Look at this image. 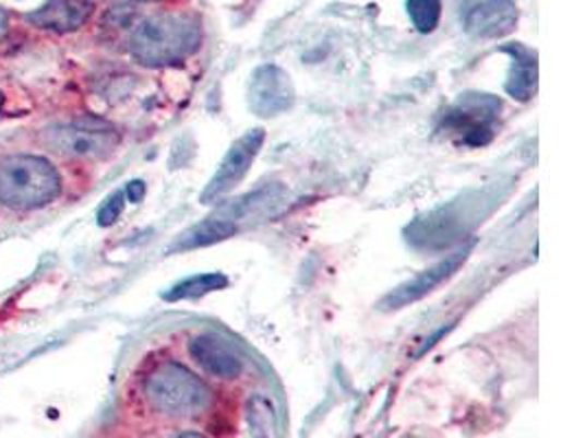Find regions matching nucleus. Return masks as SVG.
<instances>
[{
  "mask_svg": "<svg viewBox=\"0 0 585 438\" xmlns=\"http://www.w3.org/2000/svg\"><path fill=\"white\" fill-rule=\"evenodd\" d=\"M202 27L187 14H158L141 21L130 36L132 58L150 69L184 62L198 51Z\"/></svg>",
  "mask_w": 585,
  "mask_h": 438,
  "instance_id": "f257e3e1",
  "label": "nucleus"
},
{
  "mask_svg": "<svg viewBox=\"0 0 585 438\" xmlns=\"http://www.w3.org/2000/svg\"><path fill=\"white\" fill-rule=\"evenodd\" d=\"M62 191V178L51 161L36 154L0 156V204L12 211H36Z\"/></svg>",
  "mask_w": 585,
  "mask_h": 438,
  "instance_id": "f03ea898",
  "label": "nucleus"
},
{
  "mask_svg": "<svg viewBox=\"0 0 585 438\" xmlns=\"http://www.w3.org/2000/svg\"><path fill=\"white\" fill-rule=\"evenodd\" d=\"M143 392L150 407L165 416H198L213 401V390L178 362L156 366L145 377Z\"/></svg>",
  "mask_w": 585,
  "mask_h": 438,
  "instance_id": "7ed1b4c3",
  "label": "nucleus"
},
{
  "mask_svg": "<svg viewBox=\"0 0 585 438\" xmlns=\"http://www.w3.org/2000/svg\"><path fill=\"white\" fill-rule=\"evenodd\" d=\"M40 143L64 158L80 161H102L115 154L121 143L117 130H112L104 121L82 119L77 123L53 126L40 134Z\"/></svg>",
  "mask_w": 585,
  "mask_h": 438,
  "instance_id": "20e7f679",
  "label": "nucleus"
},
{
  "mask_svg": "<svg viewBox=\"0 0 585 438\" xmlns=\"http://www.w3.org/2000/svg\"><path fill=\"white\" fill-rule=\"evenodd\" d=\"M502 110V102L485 93H467L445 113L443 130L454 134L461 143L480 147L493 139L496 121Z\"/></svg>",
  "mask_w": 585,
  "mask_h": 438,
  "instance_id": "39448f33",
  "label": "nucleus"
},
{
  "mask_svg": "<svg viewBox=\"0 0 585 438\" xmlns=\"http://www.w3.org/2000/svg\"><path fill=\"white\" fill-rule=\"evenodd\" d=\"M265 141V132L261 128L248 130L241 139H237L230 150L226 152V156L222 158L215 176L208 180L206 189L200 196L202 204H213L217 200H222L226 193H230L248 174V169L252 167L254 158L261 152V145Z\"/></svg>",
  "mask_w": 585,
  "mask_h": 438,
  "instance_id": "423d86ee",
  "label": "nucleus"
},
{
  "mask_svg": "<svg viewBox=\"0 0 585 438\" xmlns=\"http://www.w3.org/2000/svg\"><path fill=\"white\" fill-rule=\"evenodd\" d=\"M297 102V91L289 75L276 64L254 69L248 84V106L256 117H276Z\"/></svg>",
  "mask_w": 585,
  "mask_h": 438,
  "instance_id": "0eeeda50",
  "label": "nucleus"
},
{
  "mask_svg": "<svg viewBox=\"0 0 585 438\" xmlns=\"http://www.w3.org/2000/svg\"><path fill=\"white\" fill-rule=\"evenodd\" d=\"M471 246H474V241L465 244L463 248L454 250L452 254H447L439 263H434L428 270L419 272L415 279H410L406 283H402L399 287H395L391 294H386L380 300V309L382 311H395V309L408 307V305L421 300L423 296H428L430 292H434L443 281H447L450 276H454L458 272V268L467 261V257L471 252Z\"/></svg>",
  "mask_w": 585,
  "mask_h": 438,
  "instance_id": "6e6552de",
  "label": "nucleus"
},
{
  "mask_svg": "<svg viewBox=\"0 0 585 438\" xmlns=\"http://www.w3.org/2000/svg\"><path fill=\"white\" fill-rule=\"evenodd\" d=\"M193 362L208 375L219 379H235L243 372L241 353L224 338L215 333H200L189 342Z\"/></svg>",
  "mask_w": 585,
  "mask_h": 438,
  "instance_id": "1a4fd4ad",
  "label": "nucleus"
},
{
  "mask_svg": "<svg viewBox=\"0 0 585 438\" xmlns=\"http://www.w3.org/2000/svg\"><path fill=\"white\" fill-rule=\"evenodd\" d=\"M517 21L520 12L515 0H485L467 14L465 29L474 38L493 40L509 36L517 27Z\"/></svg>",
  "mask_w": 585,
  "mask_h": 438,
  "instance_id": "9d476101",
  "label": "nucleus"
},
{
  "mask_svg": "<svg viewBox=\"0 0 585 438\" xmlns=\"http://www.w3.org/2000/svg\"><path fill=\"white\" fill-rule=\"evenodd\" d=\"M95 12V0H47V3L27 14V23L56 34H71L86 25Z\"/></svg>",
  "mask_w": 585,
  "mask_h": 438,
  "instance_id": "9b49d317",
  "label": "nucleus"
},
{
  "mask_svg": "<svg viewBox=\"0 0 585 438\" xmlns=\"http://www.w3.org/2000/svg\"><path fill=\"white\" fill-rule=\"evenodd\" d=\"M502 51L511 56L506 93L517 102H528L537 91V56L517 43L502 47Z\"/></svg>",
  "mask_w": 585,
  "mask_h": 438,
  "instance_id": "f8f14e48",
  "label": "nucleus"
},
{
  "mask_svg": "<svg viewBox=\"0 0 585 438\" xmlns=\"http://www.w3.org/2000/svg\"><path fill=\"white\" fill-rule=\"evenodd\" d=\"M239 230L237 222L226 220L222 215H213L208 220H204L202 224L189 228L184 235H180V239L174 244V250H193V248H204L217 241H224L228 237H232Z\"/></svg>",
  "mask_w": 585,
  "mask_h": 438,
  "instance_id": "ddd939ff",
  "label": "nucleus"
},
{
  "mask_svg": "<svg viewBox=\"0 0 585 438\" xmlns=\"http://www.w3.org/2000/svg\"><path fill=\"white\" fill-rule=\"evenodd\" d=\"M228 285V279L222 272H208V274H193L180 283H176L167 294H163L165 300L176 303V300H191L206 296L211 292L224 289Z\"/></svg>",
  "mask_w": 585,
  "mask_h": 438,
  "instance_id": "4468645a",
  "label": "nucleus"
},
{
  "mask_svg": "<svg viewBox=\"0 0 585 438\" xmlns=\"http://www.w3.org/2000/svg\"><path fill=\"white\" fill-rule=\"evenodd\" d=\"M408 16L419 34H432L441 23V0H406Z\"/></svg>",
  "mask_w": 585,
  "mask_h": 438,
  "instance_id": "2eb2a0df",
  "label": "nucleus"
},
{
  "mask_svg": "<svg viewBox=\"0 0 585 438\" xmlns=\"http://www.w3.org/2000/svg\"><path fill=\"white\" fill-rule=\"evenodd\" d=\"M123 206H126V193H123V191H115V193L104 202V206L99 209V213H97V224H99L102 228H108V226L117 224V220H119L121 213H123Z\"/></svg>",
  "mask_w": 585,
  "mask_h": 438,
  "instance_id": "dca6fc26",
  "label": "nucleus"
},
{
  "mask_svg": "<svg viewBox=\"0 0 585 438\" xmlns=\"http://www.w3.org/2000/svg\"><path fill=\"white\" fill-rule=\"evenodd\" d=\"M143 196H145V182H143V180H132V182H128V187H126V198H128L132 204H139V202L143 200Z\"/></svg>",
  "mask_w": 585,
  "mask_h": 438,
  "instance_id": "f3484780",
  "label": "nucleus"
},
{
  "mask_svg": "<svg viewBox=\"0 0 585 438\" xmlns=\"http://www.w3.org/2000/svg\"><path fill=\"white\" fill-rule=\"evenodd\" d=\"M445 331H447V329H441V331H437V333H434V335H432V338H430V340H426V344H423V346H421V351H419V353H417V355H421V353H426V351H428V348H432V346H434V344H437V340H439V338H443V335H445Z\"/></svg>",
  "mask_w": 585,
  "mask_h": 438,
  "instance_id": "a211bd4d",
  "label": "nucleus"
},
{
  "mask_svg": "<svg viewBox=\"0 0 585 438\" xmlns=\"http://www.w3.org/2000/svg\"><path fill=\"white\" fill-rule=\"evenodd\" d=\"M178 438H206V436H202L198 431H182Z\"/></svg>",
  "mask_w": 585,
  "mask_h": 438,
  "instance_id": "6ab92c4d",
  "label": "nucleus"
}]
</instances>
